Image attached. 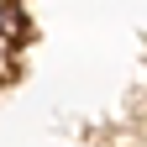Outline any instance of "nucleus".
<instances>
[{
	"label": "nucleus",
	"instance_id": "obj_1",
	"mask_svg": "<svg viewBox=\"0 0 147 147\" xmlns=\"http://www.w3.org/2000/svg\"><path fill=\"white\" fill-rule=\"evenodd\" d=\"M0 74H5V53H0Z\"/></svg>",
	"mask_w": 147,
	"mask_h": 147
},
{
	"label": "nucleus",
	"instance_id": "obj_2",
	"mask_svg": "<svg viewBox=\"0 0 147 147\" xmlns=\"http://www.w3.org/2000/svg\"><path fill=\"white\" fill-rule=\"evenodd\" d=\"M0 5H5V0H0Z\"/></svg>",
	"mask_w": 147,
	"mask_h": 147
}]
</instances>
